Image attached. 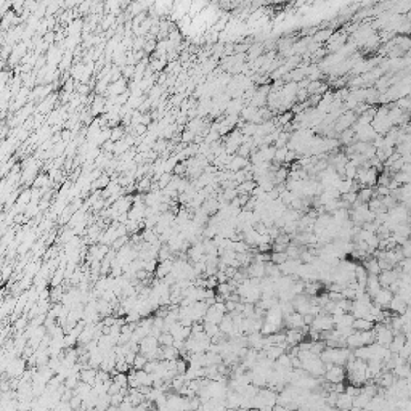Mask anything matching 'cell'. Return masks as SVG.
I'll return each mask as SVG.
<instances>
[{"label": "cell", "instance_id": "1", "mask_svg": "<svg viewBox=\"0 0 411 411\" xmlns=\"http://www.w3.org/2000/svg\"><path fill=\"white\" fill-rule=\"evenodd\" d=\"M346 368L341 365H333L329 370L324 371V378L328 379V382L336 384V382H344L346 379Z\"/></svg>", "mask_w": 411, "mask_h": 411}, {"label": "cell", "instance_id": "2", "mask_svg": "<svg viewBox=\"0 0 411 411\" xmlns=\"http://www.w3.org/2000/svg\"><path fill=\"white\" fill-rule=\"evenodd\" d=\"M392 296H394V294H392V292L387 289V287H381V289H379L376 294H374L371 300H373V304H378V305H381L382 309H385V307L389 305Z\"/></svg>", "mask_w": 411, "mask_h": 411}, {"label": "cell", "instance_id": "3", "mask_svg": "<svg viewBox=\"0 0 411 411\" xmlns=\"http://www.w3.org/2000/svg\"><path fill=\"white\" fill-rule=\"evenodd\" d=\"M305 339V334L302 333V329H294L289 328V331L286 333V342L289 346H296L299 342H302Z\"/></svg>", "mask_w": 411, "mask_h": 411}, {"label": "cell", "instance_id": "4", "mask_svg": "<svg viewBox=\"0 0 411 411\" xmlns=\"http://www.w3.org/2000/svg\"><path fill=\"white\" fill-rule=\"evenodd\" d=\"M373 324L371 321H366L365 318H355V320L352 321V328L355 331H368V329H371L373 328Z\"/></svg>", "mask_w": 411, "mask_h": 411}, {"label": "cell", "instance_id": "5", "mask_svg": "<svg viewBox=\"0 0 411 411\" xmlns=\"http://www.w3.org/2000/svg\"><path fill=\"white\" fill-rule=\"evenodd\" d=\"M287 260V254H286V251L285 253H272L270 254V262L275 263V265H281L283 262Z\"/></svg>", "mask_w": 411, "mask_h": 411}, {"label": "cell", "instance_id": "6", "mask_svg": "<svg viewBox=\"0 0 411 411\" xmlns=\"http://www.w3.org/2000/svg\"><path fill=\"white\" fill-rule=\"evenodd\" d=\"M291 118H292L291 113H286L285 116H281V118H280V122H281V124H286L287 121H291Z\"/></svg>", "mask_w": 411, "mask_h": 411}]
</instances>
